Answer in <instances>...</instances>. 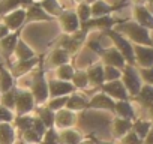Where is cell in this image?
Returning <instances> with one entry per match:
<instances>
[{
  "label": "cell",
  "instance_id": "30bf717a",
  "mask_svg": "<svg viewBox=\"0 0 153 144\" xmlns=\"http://www.w3.org/2000/svg\"><path fill=\"white\" fill-rule=\"evenodd\" d=\"M59 24H60V29H62V33H66V35H72L75 32L80 30V20L76 17V12L75 9H65L59 18H57Z\"/></svg>",
  "mask_w": 153,
  "mask_h": 144
},
{
  "label": "cell",
  "instance_id": "cb8c5ba5",
  "mask_svg": "<svg viewBox=\"0 0 153 144\" xmlns=\"http://www.w3.org/2000/svg\"><path fill=\"white\" fill-rule=\"evenodd\" d=\"M17 86V80L12 77L9 68L5 63H0V95L9 92Z\"/></svg>",
  "mask_w": 153,
  "mask_h": 144
},
{
  "label": "cell",
  "instance_id": "8fae6325",
  "mask_svg": "<svg viewBox=\"0 0 153 144\" xmlns=\"http://www.w3.org/2000/svg\"><path fill=\"white\" fill-rule=\"evenodd\" d=\"M87 110H102V111H108L114 116L116 111V101L111 99L110 96H107L104 92L98 90L93 96L89 98V107Z\"/></svg>",
  "mask_w": 153,
  "mask_h": 144
},
{
  "label": "cell",
  "instance_id": "277c9868",
  "mask_svg": "<svg viewBox=\"0 0 153 144\" xmlns=\"http://www.w3.org/2000/svg\"><path fill=\"white\" fill-rule=\"evenodd\" d=\"M89 35H90V33H87V32H84V30H81V29H80L78 32L72 33V35L62 33L60 38H57V39L54 41V44H56V47H60V48L66 50V51L71 54V57H74L76 53H78V51L84 47V44H86Z\"/></svg>",
  "mask_w": 153,
  "mask_h": 144
},
{
  "label": "cell",
  "instance_id": "11a10c76",
  "mask_svg": "<svg viewBox=\"0 0 153 144\" xmlns=\"http://www.w3.org/2000/svg\"><path fill=\"white\" fill-rule=\"evenodd\" d=\"M32 2H41V0H32Z\"/></svg>",
  "mask_w": 153,
  "mask_h": 144
},
{
  "label": "cell",
  "instance_id": "d590c367",
  "mask_svg": "<svg viewBox=\"0 0 153 144\" xmlns=\"http://www.w3.org/2000/svg\"><path fill=\"white\" fill-rule=\"evenodd\" d=\"M75 12H76V17H78L80 23H86L92 18V12H90V5L86 3V2H80V3H76L75 6Z\"/></svg>",
  "mask_w": 153,
  "mask_h": 144
},
{
  "label": "cell",
  "instance_id": "816d5d0a",
  "mask_svg": "<svg viewBox=\"0 0 153 144\" xmlns=\"http://www.w3.org/2000/svg\"><path fill=\"white\" fill-rule=\"evenodd\" d=\"M84 2H86V3H89V5H92L93 2H96V0H84Z\"/></svg>",
  "mask_w": 153,
  "mask_h": 144
},
{
  "label": "cell",
  "instance_id": "f546056e",
  "mask_svg": "<svg viewBox=\"0 0 153 144\" xmlns=\"http://www.w3.org/2000/svg\"><path fill=\"white\" fill-rule=\"evenodd\" d=\"M36 116H38V119L44 123V126L48 129V128H54V111L53 110H50L45 104L44 105H36V108H35V111H33Z\"/></svg>",
  "mask_w": 153,
  "mask_h": 144
},
{
  "label": "cell",
  "instance_id": "1f68e13d",
  "mask_svg": "<svg viewBox=\"0 0 153 144\" xmlns=\"http://www.w3.org/2000/svg\"><path fill=\"white\" fill-rule=\"evenodd\" d=\"M72 86L78 90V92H84L89 87V78H87V74H86V69H75V74L71 80Z\"/></svg>",
  "mask_w": 153,
  "mask_h": 144
},
{
  "label": "cell",
  "instance_id": "d6986e66",
  "mask_svg": "<svg viewBox=\"0 0 153 144\" xmlns=\"http://www.w3.org/2000/svg\"><path fill=\"white\" fill-rule=\"evenodd\" d=\"M89 98L84 92H74L72 95H69L68 102H66V110L74 111V113H80V111H86L89 107Z\"/></svg>",
  "mask_w": 153,
  "mask_h": 144
},
{
  "label": "cell",
  "instance_id": "ee69618b",
  "mask_svg": "<svg viewBox=\"0 0 153 144\" xmlns=\"http://www.w3.org/2000/svg\"><path fill=\"white\" fill-rule=\"evenodd\" d=\"M143 144H153V128L150 129V132L147 134V137L143 140Z\"/></svg>",
  "mask_w": 153,
  "mask_h": 144
},
{
  "label": "cell",
  "instance_id": "8992f818",
  "mask_svg": "<svg viewBox=\"0 0 153 144\" xmlns=\"http://www.w3.org/2000/svg\"><path fill=\"white\" fill-rule=\"evenodd\" d=\"M36 108V101L29 89L17 87V98H15V116H26L32 114Z\"/></svg>",
  "mask_w": 153,
  "mask_h": 144
},
{
  "label": "cell",
  "instance_id": "7402d4cb",
  "mask_svg": "<svg viewBox=\"0 0 153 144\" xmlns=\"http://www.w3.org/2000/svg\"><path fill=\"white\" fill-rule=\"evenodd\" d=\"M132 15H134V21H137L138 24H141L143 27H146L147 30H153V14L141 5H134L132 9Z\"/></svg>",
  "mask_w": 153,
  "mask_h": 144
},
{
  "label": "cell",
  "instance_id": "ab89813d",
  "mask_svg": "<svg viewBox=\"0 0 153 144\" xmlns=\"http://www.w3.org/2000/svg\"><path fill=\"white\" fill-rule=\"evenodd\" d=\"M41 144H60L59 143V131L56 128H48L42 137Z\"/></svg>",
  "mask_w": 153,
  "mask_h": 144
},
{
  "label": "cell",
  "instance_id": "8d00e7d4",
  "mask_svg": "<svg viewBox=\"0 0 153 144\" xmlns=\"http://www.w3.org/2000/svg\"><path fill=\"white\" fill-rule=\"evenodd\" d=\"M21 8V0H0V17Z\"/></svg>",
  "mask_w": 153,
  "mask_h": 144
},
{
  "label": "cell",
  "instance_id": "db71d44e",
  "mask_svg": "<svg viewBox=\"0 0 153 144\" xmlns=\"http://www.w3.org/2000/svg\"><path fill=\"white\" fill-rule=\"evenodd\" d=\"M15 144H29V143H24V141H18V143H15ZM41 144V143H39Z\"/></svg>",
  "mask_w": 153,
  "mask_h": 144
},
{
  "label": "cell",
  "instance_id": "4316f807",
  "mask_svg": "<svg viewBox=\"0 0 153 144\" xmlns=\"http://www.w3.org/2000/svg\"><path fill=\"white\" fill-rule=\"evenodd\" d=\"M83 140H84V135L80 131H76L75 128L59 131V143L60 144H81Z\"/></svg>",
  "mask_w": 153,
  "mask_h": 144
},
{
  "label": "cell",
  "instance_id": "4dcf8cb0",
  "mask_svg": "<svg viewBox=\"0 0 153 144\" xmlns=\"http://www.w3.org/2000/svg\"><path fill=\"white\" fill-rule=\"evenodd\" d=\"M38 3H39V6H41L50 17H53L54 20H57L59 15L65 11L63 5L60 3V0H41V2H38Z\"/></svg>",
  "mask_w": 153,
  "mask_h": 144
},
{
  "label": "cell",
  "instance_id": "ffe728a7",
  "mask_svg": "<svg viewBox=\"0 0 153 144\" xmlns=\"http://www.w3.org/2000/svg\"><path fill=\"white\" fill-rule=\"evenodd\" d=\"M54 18L50 17L41 6L38 2L32 3L29 8H26V26L32 24V23H45V21H53Z\"/></svg>",
  "mask_w": 153,
  "mask_h": 144
},
{
  "label": "cell",
  "instance_id": "c3c4849f",
  "mask_svg": "<svg viewBox=\"0 0 153 144\" xmlns=\"http://www.w3.org/2000/svg\"><path fill=\"white\" fill-rule=\"evenodd\" d=\"M134 2V5H141V6H146L150 0H132Z\"/></svg>",
  "mask_w": 153,
  "mask_h": 144
},
{
  "label": "cell",
  "instance_id": "9c48e42d",
  "mask_svg": "<svg viewBox=\"0 0 153 144\" xmlns=\"http://www.w3.org/2000/svg\"><path fill=\"white\" fill-rule=\"evenodd\" d=\"M131 2L128 0H122V2L116 3V5H111V3H107L105 0H96L90 5V12H92V18H96V17H107V15H113L114 12L123 9L125 6H128Z\"/></svg>",
  "mask_w": 153,
  "mask_h": 144
},
{
  "label": "cell",
  "instance_id": "e575fe53",
  "mask_svg": "<svg viewBox=\"0 0 153 144\" xmlns=\"http://www.w3.org/2000/svg\"><path fill=\"white\" fill-rule=\"evenodd\" d=\"M15 98H17V86L14 89H11L9 92L0 95V105L14 111L15 110Z\"/></svg>",
  "mask_w": 153,
  "mask_h": 144
},
{
  "label": "cell",
  "instance_id": "f907efd6",
  "mask_svg": "<svg viewBox=\"0 0 153 144\" xmlns=\"http://www.w3.org/2000/svg\"><path fill=\"white\" fill-rule=\"evenodd\" d=\"M146 8H147V9H149V11H150V12L153 14V0H150V2H149V3L146 5Z\"/></svg>",
  "mask_w": 153,
  "mask_h": 144
},
{
  "label": "cell",
  "instance_id": "f6af8a7d",
  "mask_svg": "<svg viewBox=\"0 0 153 144\" xmlns=\"http://www.w3.org/2000/svg\"><path fill=\"white\" fill-rule=\"evenodd\" d=\"M8 33H9V30L6 29V26H3L2 23H0V39H3Z\"/></svg>",
  "mask_w": 153,
  "mask_h": 144
},
{
  "label": "cell",
  "instance_id": "d4e9b609",
  "mask_svg": "<svg viewBox=\"0 0 153 144\" xmlns=\"http://www.w3.org/2000/svg\"><path fill=\"white\" fill-rule=\"evenodd\" d=\"M132 102H137L141 108L149 110L153 105V86L143 84V87L140 89L138 95L135 98H132Z\"/></svg>",
  "mask_w": 153,
  "mask_h": 144
},
{
  "label": "cell",
  "instance_id": "7a4b0ae2",
  "mask_svg": "<svg viewBox=\"0 0 153 144\" xmlns=\"http://www.w3.org/2000/svg\"><path fill=\"white\" fill-rule=\"evenodd\" d=\"M114 30L122 33L125 38H128L134 45H144V47H153V39L150 36V30L143 27L134 20H122Z\"/></svg>",
  "mask_w": 153,
  "mask_h": 144
},
{
  "label": "cell",
  "instance_id": "e0dca14e",
  "mask_svg": "<svg viewBox=\"0 0 153 144\" xmlns=\"http://www.w3.org/2000/svg\"><path fill=\"white\" fill-rule=\"evenodd\" d=\"M86 74L89 78V87L98 89L105 83V77H104V65L101 62L96 63H90L86 69Z\"/></svg>",
  "mask_w": 153,
  "mask_h": 144
},
{
  "label": "cell",
  "instance_id": "3957f363",
  "mask_svg": "<svg viewBox=\"0 0 153 144\" xmlns=\"http://www.w3.org/2000/svg\"><path fill=\"white\" fill-rule=\"evenodd\" d=\"M101 33L113 42V47L123 56V59L126 60V65L137 66L135 65V56H134V44L128 38H125L122 33H119L114 29H108V30H104Z\"/></svg>",
  "mask_w": 153,
  "mask_h": 144
},
{
  "label": "cell",
  "instance_id": "5bb4252c",
  "mask_svg": "<svg viewBox=\"0 0 153 144\" xmlns=\"http://www.w3.org/2000/svg\"><path fill=\"white\" fill-rule=\"evenodd\" d=\"M101 92H104L107 96H110L111 99L117 101H131V96L128 95L122 80H116V81H110V83H104L99 87Z\"/></svg>",
  "mask_w": 153,
  "mask_h": 144
},
{
  "label": "cell",
  "instance_id": "f1b7e54d",
  "mask_svg": "<svg viewBox=\"0 0 153 144\" xmlns=\"http://www.w3.org/2000/svg\"><path fill=\"white\" fill-rule=\"evenodd\" d=\"M18 132L12 123H0V144H15Z\"/></svg>",
  "mask_w": 153,
  "mask_h": 144
},
{
  "label": "cell",
  "instance_id": "44dd1931",
  "mask_svg": "<svg viewBox=\"0 0 153 144\" xmlns=\"http://www.w3.org/2000/svg\"><path fill=\"white\" fill-rule=\"evenodd\" d=\"M132 123L134 120H128V119H120V117H116L113 119L111 122V134H113V138L116 141H120L128 132L132 131Z\"/></svg>",
  "mask_w": 153,
  "mask_h": 144
},
{
  "label": "cell",
  "instance_id": "f35d334b",
  "mask_svg": "<svg viewBox=\"0 0 153 144\" xmlns=\"http://www.w3.org/2000/svg\"><path fill=\"white\" fill-rule=\"evenodd\" d=\"M104 77H105V83L120 80L122 78V71L114 68V66H104Z\"/></svg>",
  "mask_w": 153,
  "mask_h": 144
},
{
  "label": "cell",
  "instance_id": "7bdbcfd3",
  "mask_svg": "<svg viewBox=\"0 0 153 144\" xmlns=\"http://www.w3.org/2000/svg\"><path fill=\"white\" fill-rule=\"evenodd\" d=\"M119 144H143V140H140L138 137H137V134L135 132H128L120 141H119Z\"/></svg>",
  "mask_w": 153,
  "mask_h": 144
},
{
  "label": "cell",
  "instance_id": "f5cc1de1",
  "mask_svg": "<svg viewBox=\"0 0 153 144\" xmlns=\"http://www.w3.org/2000/svg\"><path fill=\"white\" fill-rule=\"evenodd\" d=\"M72 2H74V3L76 5V3H80V2H84V0H72Z\"/></svg>",
  "mask_w": 153,
  "mask_h": 144
},
{
  "label": "cell",
  "instance_id": "603a6c76",
  "mask_svg": "<svg viewBox=\"0 0 153 144\" xmlns=\"http://www.w3.org/2000/svg\"><path fill=\"white\" fill-rule=\"evenodd\" d=\"M71 54L66 51V50H63V48H60V47H54L53 50H51V53L48 54V63H50V66L51 68H59V66H62V65H66V63H71Z\"/></svg>",
  "mask_w": 153,
  "mask_h": 144
},
{
  "label": "cell",
  "instance_id": "484cf974",
  "mask_svg": "<svg viewBox=\"0 0 153 144\" xmlns=\"http://www.w3.org/2000/svg\"><path fill=\"white\" fill-rule=\"evenodd\" d=\"M116 117L120 119H128V120H135L137 117V111L132 105V101H117L116 102V111H114Z\"/></svg>",
  "mask_w": 153,
  "mask_h": 144
},
{
  "label": "cell",
  "instance_id": "9a60e30c",
  "mask_svg": "<svg viewBox=\"0 0 153 144\" xmlns=\"http://www.w3.org/2000/svg\"><path fill=\"white\" fill-rule=\"evenodd\" d=\"M76 113L74 111H69L66 108H62L59 111H56L54 114V128L57 131H65V129H71V128H75L76 125Z\"/></svg>",
  "mask_w": 153,
  "mask_h": 144
},
{
  "label": "cell",
  "instance_id": "60d3db41",
  "mask_svg": "<svg viewBox=\"0 0 153 144\" xmlns=\"http://www.w3.org/2000/svg\"><path fill=\"white\" fill-rule=\"evenodd\" d=\"M138 72H140L143 84L153 86V66L152 68H138Z\"/></svg>",
  "mask_w": 153,
  "mask_h": 144
},
{
  "label": "cell",
  "instance_id": "74e56055",
  "mask_svg": "<svg viewBox=\"0 0 153 144\" xmlns=\"http://www.w3.org/2000/svg\"><path fill=\"white\" fill-rule=\"evenodd\" d=\"M68 98L69 96H60V98H50L48 101H47V107L50 108V110H53L54 113L56 111H59V110H62V108H65L66 107V102H68Z\"/></svg>",
  "mask_w": 153,
  "mask_h": 144
},
{
  "label": "cell",
  "instance_id": "5b68a950",
  "mask_svg": "<svg viewBox=\"0 0 153 144\" xmlns=\"http://www.w3.org/2000/svg\"><path fill=\"white\" fill-rule=\"evenodd\" d=\"M120 80H122L128 95L131 96V101H132V98H135L138 95L140 89L143 87V81H141V77H140L138 68L132 66V65H126L122 69V78Z\"/></svg>",
  "mask_w": 153,
  "mask_h": 144
},
{
  "label": "cell",
  "instance_id": "4fadbf2b",
  "mask_svg": "<svg viewBox=\"0 0 153 144\" xmlns=\"http://www.w3.org/2000/svg\"><path fill=\"white\" fill-rule=\"evenodd\" d=\"M2 24L6 26V29L9 32H17V30H23L26 26V9L24 8H18L6 15L2 17Z\"/></svg>",
  "mask_w": 153,
  "mask_h": 144
},
{
  "label": "cell",
  "instance_id": "2e32d148",
  "mask_svg": "<svg viewBox=\"0 0 153 144\" xmlns=\"http://www.w3.org/2000/svg\"><path fill=\"white\" fill-rule=\"evenodd\" d=\"M76 89L72 86V83L60 81L57 78H48V95L50 98H60V96H69Z\"/></svg>",
  "mask_w": 153,
  "mask_h": 144
},
{
  "label": "cell",
  "instance_id": "ac0fdd59",
  "mask_svg": "<svg viewBox=\"0 0 153 144\" xmlns=\"http://www.w3.org/2000/svg\"><path fill=\"white\" fill-rule=\"evenodd\" d=\"M134 56L137 68H152L153 66V47L134 45Z\"/></svg>",
  "mask_w": 153,
  "mask_h": 144
},
{
  "label": "cell",
  "instance_id": "52a82bcc",
  "mask_svg": "<svg viewBox=\"0 0 153 144\" xmlns=\"http://www.w3.org/2000/svg\"><path fill=\"white\" fill-rule=\"evenodd\" d=\"M122 20L120 18H114L113 15H107V17H96V18H90L89 21L83 23L80 26L81 30L87 32V33H93V32H104L108 29H114Z\"/></svg>",
  "mask_w": 153,
  "mask_h": 144
},
{
  "label": "cell",
  "instance_id": "7dc6e473",
  "mask_svg": "<svg viewBox=\"0 0 153 144\" xmlns=\"http://www.w3.org/2000/svg\"><path fill=\"white\" fill-rule=\"evenodd\" d=\"M32 3H35V2H32V0H21V8H29Z\"/></svg>",
  "mask_w": 153,
  "mask_h": 144
},
{
  "label": "cell",
  "instance_id": "7c38bea8",
  "mask_svg": "<svg viewBox=\"0 0 153 144\" xmlns=\"http://www.w3.org/2000/svg\"><path fill=\"white\" fill-rule=\"evenodd\" d=\"M39 60H41V56H36V57L29 59V60H17V62L12 63L11 68H9L12 77H14L15 80H21V78L27 77L30 72L38 66Z\"/></svg>",
  "mask_w": 153,
  "mask_h": 144
},
{
  "label": "cell",
  "instance_id": "bcb514c9",
  "mask_svg": "<svg viewBox=\"0 0 153 144\" xmlns=\"http://www.w3.org/2000/svg\"><path fill=\"white\" fill-rule=\"evenodd\" d=\"M95 140H96V144H119V143H116V141H104V140H99L98 137H96Z\"/></svg>",
  "mask_w": 153,
  "mask_h": 144
},
{
  "label": "cell",
  "instance_id": "b9f144b4",
  "mask_svg": "<svg viewBox=\"0 0 153 144\" xmlns=\"http://www.w3.org/2000/svg\"><path fill=\"white\" fill-rule=\"evenodd\" d=\"M15 119V113L0 105V123H12Z\"/></svg>",
  "mask_w": 153,
  "mask_h": 144
},
{
  "label": "cell",
  "instance_id": "83f0119b",
  "mask_svg": "<svg viewBox=\"0 0 153 144\" xmlns=\"http://www.w3.org/2000/svg\"><path fill=\"white\" fill-rule=\"evenodd\" d=\"M36 51L24 41V39H18V44L15 47V51H14V57H15V62L17 60H29V59H33L36 57Z\"/></svg>",
  "mask_w": 153,
  "mask_h": 144
},
{
  "label": "cell",
  "instance_id": "6da1fadb",
  "mask_svg": "<svg viewBox=\"0 0 153 144\" xmlns=\"http://www.w3.org/2000/svg\"><path fill=\"white\" fill-rule=\"evenodd\" d=\"M45 59L47 54H41V60L38 66L29 74L30 77V86L29 90L32 92L36 105H44L50 99L48 95V78H47V71H45Z\"/></svg>",
  "mask_w": 153,
  "mask_h": 144
},
{
  "label": "cell",
  "instance_id": "681fc988",
  "mask_svg": "<svg viewBox=\"0 0 153 144\" xmlns=\"http://www.w3.org/2000/svg\"><path fill=\"white\" fill-rule=\"evenodd\" d=\"M147 111H149V120H150V122H152V125H153V105H152Z\"/></svg>",
  "mask_w": 153,
  "mask_h": 144
},
{
  "label": "cell",
  "instance_id": "ba28073f",
  "mask_svg": "<svg viewBox=\"0 0 153 144\" xmlns=\"http://www.w3.org/2000/svg\"><path fill=\"white\" fill-rule=\"evenodd\" d=\"M21 32L23 30H17V32H9L3 39H0V54L5 59V65L8 68H11V57L14 56L15 47L18 44V39L21 38Z\"/></svg>",
  "mask_w": 153,
  "mask_h": 144
},
{
  "label": "cell",
  "instance_id": "836d02e7",
  "mask_svg": "<svg viewBox=\"0 0 153 144\" xmlns=\"http://www.w3.org/2000/svg\"><path fill=\"white\" fill-rule=\"evenodd\" d=\"M74 74H75V66L72 63H66V65H62V66H59V68L54 69V75H56L54 78H57L60 81L71 83Z\"/></svg>",
  "mask_w": 153,
  "mask_h": 144
},
{
  "label": "cell",
  "instance_id": "d6a6232c",
  "mask_svg": "<svg viewBox=\"0 0 153 144\" xmlns=\"http://www.w3.org/2000/svg\"><path fill=\"white\" fill-rule=\"evenodd\" d=\"M152 128H153L152 122L150 120H144V119H135L134 123H132V132H135L140 140H144Z\"/></svg>",
  "mask_w": 153,
  "mask_h": 144
}]
</instances>
